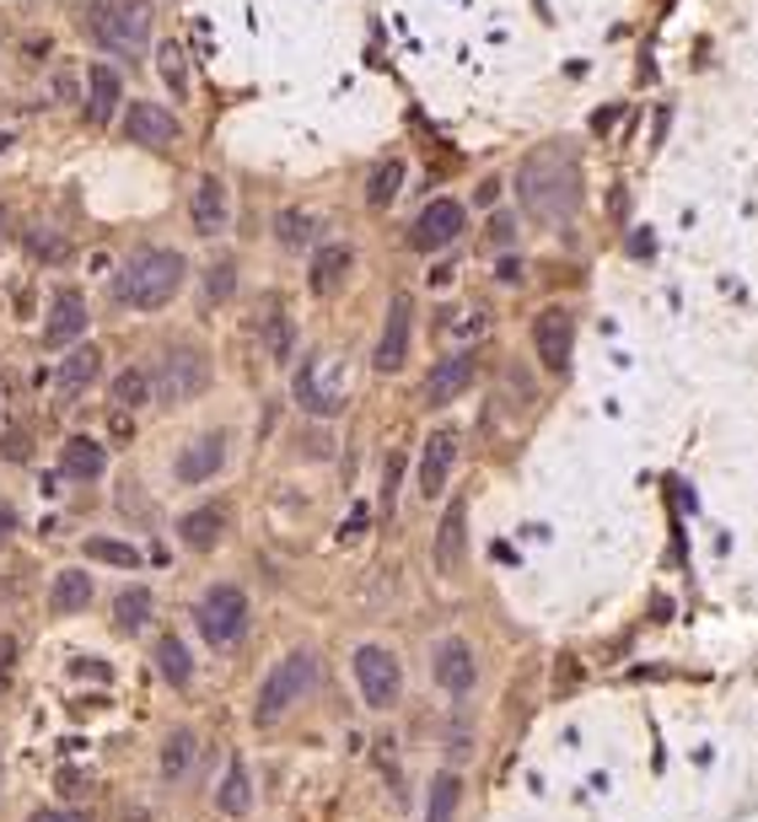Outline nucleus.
<instances>
[{
    "instance_id": "obj_3",
    "label": "nucleus",
    "mask_w": 758,
    "mask_h": 822,
    "mask_svg": "<svg viewBox=\"0 0 758 822\" xmlns=\"http://www.w3.org/2000/svg\"><path fill=\"white\" fill-rule=\"evenodd\" d=\"M81 27L97 49L140 60L151 44V5L145 0H92V5H81Z\"/></svg>"
},
{
    "instance_id": "obj_32",
    "label": "nucleus",
    "mask_w": 758,
    "mask_h": 822,
    "mask_svg": "<svg viewBox=\"0 0 758 822\" xmlns=\"http://www.w3.org/2000/svg\"><path fill=\"white\" fill-rule=\"evenodd\" d=\"M86 560L135 569V565H140V549H135V543H119V538H86Z\"/></svg>"
},
{
    "instance_id": "obj_26",
    "label": "nucleus",
    "mask_w": 758,
    "mask_h": 822,
    "mask_svg": "<svg viewBox=\"0 0 758 822\" xmlns=\"http://www.w3.org/2000/svg\"><path fill=\"white\" fill-rule=\"evenodd\" d=\"M97 372H103V350H97V344H75V350L60 361V377L55 381H60V392H81Z\"/></svg>"
},
{
    "instance_id": "obj_25",
    "label": "nucleus",
    "mask_w": 758,
    "mask_h": 822,
    "mask_svg": "<svg viewBox=\"0 0 758 822\" xmlns=\"http://www.w3.org/2000/svg\"><path fill=\"white\" fill-rule=\"evenodd\" d=\"M215 807H221L226 818H248L253 785H248V763H243V759L226 763V779H221V790H215Z\"/></svg>"
},
{
    "instance_id": "obj_23",
    "label": "nucleus",
    "mask_w": 758,
    "mask_h": 822,
    "mask_svg": "<svg viewBox=\"0 0 758 822\" xmlns=\"http://www.w3.org/2000/svg\"><path fill=\"white\" fill-rule=\"evenodd\" d=\"M221 527H226V516L215 506H199V510H189L184 521H178V538L189 543L194 554H205V549H215L221 543Z\"/></svg>"
},
{
    "instance_id": "obj_41",
    "label": "nucleus",
    "mask_w": 758,
    "mask_h": 822,
    "mask_svg": "<svg viewBox=\"0 0 758 822\" xmlns=\"http://www.w3.org/2000/svg\"><path fill=\"white\" fill-rule=\"evenodd\" d=\"M11 527H16V510H11L5 501H0V549L11 543Z\"/></svg>"
},
{
    "instance_id": "obj_21",
    "label": "nucleus",
    "mask_w": 758,
    "mask_h": 822,
    "mask_svg": "<svg viewBox=\"0 0 758 822\" xmlns=\"http://www.w3.org/2000/svg\"><path fill=\"white\" fill-rule=\"evenodd\" d=\"M86 602H92V575L86 569H60L55 575V586H49V613H86Z\"/></svg>"
},
{
    "instance_id": "obj_33",
    "label": "nucleus",
    "mask_w": 758,
    "mask_h": 822,
    "mask_svg": "<svg viewBox=\"0 0 758 822\" xmlns=\"http://www.w3.org/2000/svg\"><path fill=\"white\" fill-rule=\"evenodd\" d=\"M108 392H114V403H119V409H129V414H135L140 403H151V377H145V372H119Z\"/></svg>"
},
{
    "instance_id": "obj_44",
    "label": "nucleus",
    "mask_w": 758,
    "mask_h": 822,
    "mask_svg": "<svg viewBox=\"0 0 758 822\" xmlns=\"http://www.w3.org/2000/svg\"><path fill=\"white\" fill-rule=\"evenodd\" d=\"M495 274H501L505 285H511V280H522V258H501V269H495Z\"/></svg>"
},
{
    "instance_id": "obj_31",
    "label": "nucleus",
    "mask_w": 758,
    "mask_h": 822,
    "mask_svg": "<svg viewBox=\"0 0 758 822\" xmlns=\"http://www.w3.org/2000/svg\"><path fill=\"white\" fill-rule=\"evenodd\" d=\"M189 763H194V731L189 726H178V731L162 742V774H167V779H184Z\"/></svg>"
},
{
    "instance_id": "obj_8",
    "label": "nucleus",
    "mask_w": 758,
    "mask_h": 822,
    "mask_svg": "<svg viewBox=\"0 0 758 822\" xmlns=\"http://www.w3.org/2000/svg\"><path fill=\"white\" fill-rule=\"evenodd\" d=\"M463 226H468V210H463L457 199H431V204L415 215L409 243H415L420 254H442L446 243H457V237H463Z\"/></svg>"
},
{
    "instance_id": "obj_29",
    "label": "nucleus",
    "mask_w": 758,
    "mask_h": 822,
    "mask_svg": "<svg viewBox=\"0 0 758 822\" xmlns=\"http://www.w3.org/2000/svg\"><path fill=\"white\" fill-rule=\"evenodd\" d=\"M264 350H269V361H275V366H285V361L296 355V328H291V317H285V313L264 317Z\"/></svg>"
},
{
    "instance_id": "obj_18",
    "label": "nucleus",
    "mask_w": 758,
    "mask_h": 822,
    "mask_svg": "<svg viewBox=\"0 0 758 822\" xmlns=\"http://www.w3.org/2000/svg\"><path fill=\"white\" fill-rule=\"evenodd\" d=\"M474 372H479L474 355H446L442 366H431V377H425V403L442 409V403H452V398H463L468 381H474Z\"/></svg>"
},
{
    "instance_id": "obj_14",
    "label": "nucleus",
    "mask_w": 758,
    "mask_h": 822,
    "mask_svg": "<svg viewBox=\"0 0 758 822\" xmlns=\"http://www.w3.org/2000/svg\"><path fill=\"white\" fill-rule=\"evenodd\" d=\"M452 468H457V436H452V431H436V436L425 442V451H420V495H425V501L442 495Z\"/></svg>"
},
{
    "instance_id": "obj_9",
    "label": "nucleus",
    "mask_w": 758,
    "mask_h": 822,
    "mask_svg": "<svg viewBox=\"0 0 758 822\" xmlns=\"http://www.w3.org/2000/svg\"><path fill=\"white\" fill-rule=\"evenodd\" d=\"M210 381V361L194 350V344H178L162 355V398L167 403H194Z\"/></svg>"
},
{
    "instance_id": "obj_47",
    "label": "nucleus",
    "mask_w": 758,
    "mask_h": 822,
    "mask_svg": "<svg viewBox=\"0 0 758 822\" xmlns=\"http://www.w3.org/2000/svg\"><path fill=\"white\" fill-rule=\"evenodd\" d=\"M5 145H11V134H0V151H5Z\"/></svg>"
},
{
    "instance_id": "obj_16",
    "label": "nucleus",
    "mask_w": 758,
    "mask_h": 822,
    "mask_svg": "<svg viewBox=\"0 0 758 822\" xmlns=\"http://www.w3.org/2000/svg\"><path fill=\"white\" fill-rule=\"evenodd\" d=\"M436 683H442L446 694H474L479 661H474L468 639H442V650H436Z\"/></svg>"
},
{
    "instance_id": "obj_27",
    "label": "nucleus",
    "mask_w": 758,
    "mask_h": 822,
    "mask_svg": "<svg viewBox=\"0 0 758 822\" xmlns=\"http://www.w3.org/2000/svg\"><path fill=\"white\" fill-rule=\"evenodd\" d=\"M86 92H92V125H103V119L119 108V92H125V86H119V75H114L108 64H92V70H86Z\"/></svg>"
},
{
    "instance_id": "obj_34",
    "label": "nucleus",
    "mask_w": 758,
    "mask_h": 822,
    "mask_svg": "<svg viewBox=\"0 0 758 822\" xmlns=\"http://www.w3.org/2000/svg\"><path fill=\"white\" fill-rule=\"evenodd\" d=\"M398 189H404V162L393 156V162H382L377 173H372L366 199H372V204H393V199H398Z\"/></svg>"
},
{
    "instance_id": "obj_1",
    "label": "nucleus",
    "mask_w": 758,
    "mask_h": 822,
    "mask_svg": "<svg viewBox=\"0 0 758 822\" xmlns=\"http://www.w3.org/2000/svg\"><path fill=\"white\" fill-rule=\"evenodd\" d=\"M516 199L538 226H565L581 210V167L565 145H538L516 167Z\"/></svg>"
},
{
    "instance_id": "obj_2",
    "label": "nucleus",
    "mask_w": 758,
    "mask_h": 822,
    "mask_svg": "<svg viewBox=\"0 0 758 822\" xmlns=\"http://www.w3.org/2000/svg\"><path fill=\"white\" fill-rule=\"evenodd\" d=\"M184 274H189V263H184L178 248H140V254H129V263L119 269L114 291H119V302L135 307V313H156V307H167V302L184 291Z\"/></svg>"
},
{
    "instance_id": "obj_38",
    "label": "nucleus",
    "mask_w": 758,
    "mask_h": 822,
    "mask_svg": "<svg viewBox=\"0 0 758 822\" xmlns=\"http://www.w3.org/2000/svg\"><path fill=\"white\" fill-rule=\"evenodd\" d=\"M232 285H237V263H210V274H205V291H210V302H226L232 296Z\"/></svg>"
},
{
    "instance_id": "obj_5",
    "label": "nucleus",
    "mask_w": 758,
    "mask_h": 822,
    "mask_svg": "<svg viewBox=\"0 0 758 822\" xmlns=\"http://www.w3.org/2000/svg\"><path fill=\"white\" fill-rule=\"evenodd\" d=\"M194 624L215 650H226V645H237L248 634V597L237 586H210L199 597V608H194Z\"/></svg>"
},
{
    "instance_id": "obj_6",
    "label": "nucleus",
    "mask_w": 758,
    "mask_h": 822,
    "mask_svg": "<svg viewBox=\"0 0 758 822\" xmlns=\"http://www.w3.org/2000/svg\"><path fill=\"white\" fill-rule=\"evenodd\" d=\"M355 683H361V698L372 709H393L404 698V667L387 645H361L355 650Z\"/></svg>"
},
{
    "instance_id": "obj_11",
    "label": "nucleus",
    "mask_w": 758,
    "mask_h": 822,
    "mask_svg": "<svg viewBox=\"0 0 758 822\" xmlns=\"http://www.w3.org/2000/svg\"><path fill=\"white\" fill-rule=\"evenodd\" d=\"M323 372H328V355H307L302 361V372H296V403L307 414H317V420H334L350 398H345V381H323Z\"/></svg>"
},
{
    "instance_id": "obj_7",
    "label": "nucleus",
    "mask_w": 758,
    "mask_h": 822,
    "mask_svg": "<svg viewBox=\"0 0 758 822\" xmlns=\"http://www.w3.org/2000/svg\"><path fill=\"white\" fill-rule=\"evenodd\" d=\"M533 350H538V366L544 372H570V355H575V317L565 307H544L533 322Z\"/></svg>"
},
{
    "instance_id": "obj_12",
    "label": "nucleus",
    "mask_w": 758,
    "mask_h": 822,
    "mask_svg": "<svg viewBox=\"0 0 758 822\" xmlns=\"http://www.w3.org/2000/svg\"><path fill=\"white\" fill-rule=\"evenodd\" d=\"M125 134H129V140H140V145H151V151H162V145L184 140V125L173 119V108H156V103H129Z\"/></svg>"
},
{
    "instance_id": "obj_36",
    "label": "nucleus",
    "mask_w": 758,
    "mask_h": 822,
    "mask_svg": "<svg viewBox=\"0 0 758 822\" xmlns=\"http://www.w3.org/2000/svg\"><path fill=\"white\" fill-rule=\"evenodd\" d=\"M162 81L173 86V97H184V92H189V70H184V49H178V44H167V49H162Z\"/></svg>"
},
{
    "instance_id": "obj_40",
    "label": "nucleus",
    "mask_w": 758,
    "mask_h": 822,
    "mask_svg": "<svg viewBox=\"0 0 758 822\" xmlns=\"http://www.w3.org/2000/svg\"><path fill=\"white\" fill-rule=\"evenodd\" d=\"M11 667H16V639H11V634H0V689L11 683Z\"/></svg>"
},
{
    "instance_id": "obj_10",
    "label": "nucleus",
    "mask_w": 758,
    "mask_h": 822,
    "mask_svg": "<svg viewBox=\"0 0 758 822\" xmlns=\"http://www.w3.org/2000/svg\"><path fill=\"white\" fill-rule=\"evenodd\" d=\"M409 333H415V302L398 291L393 302H387V317H382V339H377V372L382 377H393V372H404V361H409Z\"/></svg>"
},
{
    "instance_id": "obj_22",
    "label": "nucleus",
    "mask_w": 758,
    "mask_h": 822,
    "mask_svg": "<svg viewBox=\"0 0 758 822\" xmlns=\"http://www.w3.org/2000/svg\"><path fill=\"white\" fill-rule=\"evenodd\" d=\"M60 462L70 479H97V473L108 468V451H103V442H92V436H70L60 451Z\"/></svg>"
},
{
    "instance_id": "obj_42",
    "label": "nucleus",
    "mask_w": 758,
    "mask_h": 822,
    "mask_svg": "<svg viewBox=\"0 0 758 822\" xmlns=\"http://www.w3.org/2000/svg\"><path fill=\"white\" fill-rule=\"evenodd\" d=\"M361 527H366V510L355 506V510H350V527H345V532H339V538H345V543H350V538H361Z\"/></svg>"
},
{
    "instance_id": "obj_43",
    "label": "nucleus",
    "mask_w": 758,
    "mask_h": 822,
    "mask_svg": "<svg viewBox=\"0 0 758 822\" xmlns=\"http://www.w3.org/2000/svg\"><path fill=\"white\" fill-rule=\"evenodd\" d=\"M27 822H86L81 812H33Z\"/></svg>"
},
{
    "instance_id": "obj_46",
    "label": "nucleus",
    "mask_w": 758,
    "mask_h": 822,
    "mask_svg": "<svg viewBox=\"0 0 758 822\" xmlns=\"http://www.w3.org/2000/svg\"><path fill=\"white\" fill-rule=\"evenodd\" d=\"M0 248H5V210H0Z\"/></svg>"
},
{
    "instance_id": "obj_13",
    "label": "nucleus",
    "mask_w": 758,
    "mask_h": 822,
    "mask_svg": "<svg viewBox=\"0 0 758 822\" xmlns=\"http://www.w3.org/2000/svg\"><path fill=\"white\" fill-rule=\"evenodd\" d=\"M221 462H226V442H221L215 431H205V436H194V442L178 451L173 473H178V484H205V479L221 473Z\"/></svg>"
},
{
    "instance_id": "obj_37",
    "label": "nucleus",
    "mask_w": 758,
    "mask_h": 822,
    "mask_svg": "<svg viewBox=\"0 0 758 822\" xmlns=\"http://www.w3.org/2000/svg\"><path fill=\"white\" fill-rule=\"evenodd\" d=\"M27 254H33V258H44V263H60V258L70 254V248H65V237H60V232H44V226H38V232H27Z\"/></svg>"
},
{
    "instance_id": "obj_45",
    "label": "nucleus",
    "mask_w": 758,
    "mask_h": 822,
    "mask_svg": "<svg viewBox=\"0 0 758 822\" xmlns=\"http://www.w3.org/2000/svg\"><path fill=\"white\" fill-rule=\"evenodd\" d=\"M60 790H65V796H81L86 785H81V774H60Z\"/></svg>"
},
{
    "instance_id": "obj_28",
    "label": "nucleus",
    "mask_w": 758,
    "mask_h": 822,
    "mask_svg": "<svg viewBox=\"0 0 758 822\" xmlns=\"http://www.w3.org/2000/svg\"><path fill=\"white\" fill-rule=\"evenodd\" d=\"M156 667H162V678H167L173 689H184V683L194 678L189 650H184V639H178V634H162V639H156Z\"/></svg>"
},
{
    "instance_id": "obj_20",
    "label": "nucleus",
    "mask_w": 758,
    "mask_h": 822,
    "mask_svg": "<svg viewBox=\"0 0 758 822\" xmlns=\"http://www.w3.org/2000/svg\"><path fill=\"white\" fill-rule=\"evenodd\" d=\"M350 263H355V258H350V248H345V243H323V248L313 254L307 285H313L317 296H334V291H339V280L350 274Z\"/></svg>"
},
{
    "instance_id": "obj_35",
    "label": "nucleus",
    "mask_w": 758,
    "mask_h": 822,
    "mask_svg": "<svg viewBox=\"0 0 758 822\" xmlns=\"http://www.w3.org/2000/svg\"><path fill=\"white\" fill-rule=\"evenodd\" d=\"M275 237H280L285 248H302V243H313V237H317V221H313V215H302V210H280Z\"/></svg>"
},
{
    "instance_id": "obj_39",
    "label": "nucleus",
    "mask_w": 758,
    "mask_h": 822,
    "mask_svg": "<svg viewBox=\"0 0 758 822\" xmlns=\"http://www.w3.org/2000/svg\"><path fill=\"white\" fill-rule=\"evenodd\" d=\"M398 473H404V457L387 451V473H382V516H393V501H398Z\"/></svg>"
},
{
    "instance_id": "obj_24",
    "label": "nucleus",
    "mask_w": 758,
    "mask_h": 822,
    "mask_svg": "<svg viewBox=\"0 0 758 822\" xmlns=\"http://www.w3.org/2000/svg\"><path fill=\"white\" fill-rule=\"evenodd\" d=\"M457 807H463V774L442 768L425 796V822H457Z\"/></svg>"
},
{
    "instance_id": "obj_4",
    "label": "nucleus",
    "mask_w": 758,
    "mask_h": 822,
    "mask_svg": "<svg viewBox=\"0 0 758 822\" xmlns=\"http://www.w3.org/2000/svg\"><path fill=\"white\" fill-rule=\"evenodd\" d=\"M317 683V656L313 650H285L280 656V667L264 678V689H258V704H253V720L258 726H275L285 709H296L302 698L313 694Z\"/></svg>"
},
{
    "instance_id": "obj_19",
    "label": "nucleus",
    "mask_w": 758,
    "mask_h": 822,
    "mask_svg": "<svg viewBox=\"0 0 758 822\" xmlns=\"http://www.w3.org/2000/svg\"><path fill=\"white\" fill-rule=\"evenodd\" d=\"M75 333H86V302H81V291H60V296H55V313L44 322V344H49V350H65Z\"/></svg>"
},
{
    "instance_id": "obj_17",
    "label": "nucleus",
    "mask_w": 758,
    "mask_h": 822,
    "mask_svg": "<svg viewBox=\"0 0 758 822\" xmlns=\"http://www.w3.org/2000/svg\"><path fill=\"white\" fill-rule=\"evenodd\" d=\"M463 554H468V506L463 501H446V516L436 527V569L442 575H457L463 569Z\"/></svg>"
},
{
    "instance_id": "obj_15",
    "label": "nucleus",
    "mask_w": 758,
    "mask_h": 822,
    "mask_svg": "<svg viewBox=\"0 0 758 822\" xmlns=\"http://www.w3.org/2000/svg\"><path fill=\"white\" fill-rule=\"evenodd\" d=\"M194 232L199 237H215V232H226V221H232V199H226V184L210 173V178H199V189H194Z\"/></svg>"
},
{
    "instance_id": "obj_30",
    "label": "nucleus",
    "mask_w": 758,
    "mask_h": 822,
    "mask_svg": "<svg viewBox=\"0 0 758 822\" xmlns=\"http://www.w3.org/2000/svg\"><path fill=\"white\" fill-rule=\"evenodd\" d=\"M145 619H151V591L145 586H129V591H119V602H114V624L125 634L145 630Z\"/></svg>"
}]
</instances>
